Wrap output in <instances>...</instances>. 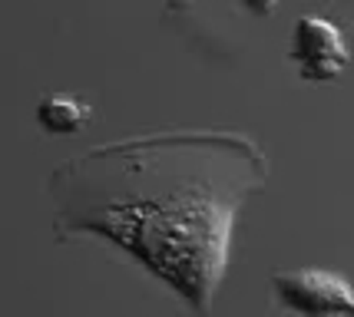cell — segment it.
Instances as JSON below:
<instances>
[{
	"instance_id": "obj_1",
	"label": "cell",
	"mask_w": 354,
	"mask_h": 317,
	"mask_svg": "<svg viewBox=\"0 0 354 317\" xmlns=\"http://www.w3.org/2000/svg\"><path fill=\"white\" fill-rule=\"evenodd\" d=\"M272 179L265 149L235 129L113 139L50 172L53 235H100L209 314L235 222Z\"/></svg>"
},
{
	"instance_id": "obj_2",
	"label": "cell",
	"mask_w": 354,
	"mask_h": 317,
	"mask_svg": "<svg viewBox=\"0 0 354 317\" xmlns=\"http://www.w3.org/2000/svg\"><path fill=\"white\" fill-rule=\"evenodd\" d=\"M278 301L301 317H354V281L331 268H285L272 278Z\"/></svg>"
},
{
	"instance_id": "obj_3",
	"label": "cell",
	"mask_w": 354,
	"mask_h": 317,
	"mask_svg": "<svg viewBox=\"0 0 354 317\" xmlns=\"http://www.w3.org/2000/svg\"><path fill=\"white\" fill-rule=\"evenodd\" d=\"M288 57H292L298 76L308 83H331L351 66V50H348L341 27L318 14L298 17Z\"/></svg>"
},
{
	"instance_id": "obj_4",
	"label": "cell",
	"mask_w": 354,
	"mask_h": 317,
	"mask_svg": "<svg viewBox=\"0 0 354 317\" xmlns=\"http://www.w3.org/2000/svg\"><path fill=\"white\" fill-rule=\"evenodd\" d=\"M93 109L80 96H70V93H50L40 99L37 106V122L44 126L50 136H66V133H77L90 122Z\"/></svg>"
},
{
	"instance_id": "obj_5",
	"label": "cell",
	"mask_w": 354,
	"mask_h": 317,
	"mask_svg": "<svg viewBox=\"0 0 354 317\" xmlns=\"http://www.w3.org/2000/svg\"><path fill=\"white\" fill-rule=\"evenodd\" d=\"M239 3L245 7L248 14H255V17H268L278 7V0H239Z\"/></svg>"
},
{
	"instance_id": "obj_6",
	"label": "cell",
	"mask_w": 354,
	"mask_h": 317,
	"mask_svg": "<svg viewBox=\"0 0 354 317\" xmlns=\"http://www.w3.org/2000/svg\"><path fill=\"white\" fill-rule=\"evenodd\" d=\"M196 0H166V7H169V14H183V10H189Z\"/></svg>"
}]
</instances>
